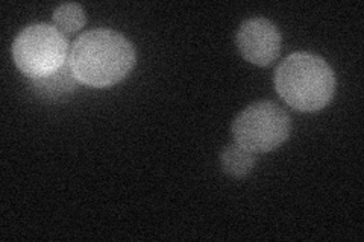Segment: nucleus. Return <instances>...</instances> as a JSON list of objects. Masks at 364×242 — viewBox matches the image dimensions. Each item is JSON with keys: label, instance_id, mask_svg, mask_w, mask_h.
I'll list each match as a JSON object with an SVG mask.
<instances>
[{"label": "nucleus", "instance_id": "obj_1", "mask_svg": "<svg viewBox=\"0 0 364 242\" xmlns=\"http://www.w3.org/2000/svg\"><path fill=\"white\" fill-rule=\"evenodd\" d=\"M68 65L79 84L108 88L131 73L135 65V49L116 31L93 29L73 43Z\"/></svg>", "mask_w": 364, "mask_h": 242}, {"label": "nucleus", "instance_id": "obj_2", "mask_svg": "<svg viewBox=\"0 0 364 242\" xmlns=\"http://www.w3.org/2000/svg\"><path fill=\"white\" fill-rule=\"evenodd\" d=\"M275 88L290 108L316 112L323 109L334 97L336 76L323 57L309 52H296L278 65Z\"/></svg>", "mask_w": 364, "mask_h": 242}, {"label": "nucleus", "instance_id": "obj_3", "mask_svg": "<svg viewBox=\"0 0 364 242\" xmlns=\"http://www.w3.org/2000/svg\"><path fill=\"white\" fill-rule=\"evenodd\" d=\"M68 43L64 33L48 23L23 29L14 40L13 57L18 70L38 79L58 72L68 61Z\"/></svg>", "mask_w": 364, "mask_h": 242}, {"label": "nucleus", "instance_id": "obj_4", "mask_svg": "<svg viewBox=\"0 0 364 242\" xmlns=\"http://www.w3.org/2000/svg\"><path fill=\"white\" fill-rule=\"evenodd\" d=\"M291 119L275 101L261 100L249 105L232 123L235 144L252 153H267L289 140Z\"/></svg>", "mask_w": 364, "mask_h": 242}, {"label": "nucleus", "instance_id": "obj_5", "mask_svg": "<svg viewBox=\"0 0 364 242\" xmlns=\"http://www.w3.org/2000/svg\"><path fill=\"white\" fill-rule=\"evenodd\" d=\"M235 41L245 60L258 67L273 64L281 53V32L270 20L263 17L243 21Z\"/></svg>", "mask_w": 364, "mask_h": 242}, {"label": "nucleus", "instance_id": "obj_6", "mask_svg": "<svg viewBox=\"0 0 364 242\" xmlns=\"http://www.w3.org/2000/svg\"><path fill=\"white\" fill-rule=\"evenodd\" d=\"M31 80L32 89L36 91V94L40 99L48 101H58L63 97H68L73 94L77 88V80L70 70L68 61L58 72Z\"/></svg>", "mask_w": 364, "mask_h": 242}, {"label": "nucleus", "instance_id": "obj_7", "mask_svg": "<svg viewBox=\"0 0 364 242\" xmlns=\"http://www.w3.org/2000/svg\"><path fill=\"white\" fill-rule=\"evenodd\" d=\"M257 164L255 153L249 152L238 144H230L223 148L220 155L222 170L228 176L235 179L246 177Z\"/></svg>", "mask_w": 364, "mask_h": 242}, {"label": "nucleus", "instance_id": "obj_8", "mask_svg": "<svg viewBox=\"0 0 364 242\" xmlns=\"http://www.w3.org/2000/svg\"><path fill=\"white\" fill-rule=\"evenodd\" d=\"M85 21L87 17L84 9L77 4H63L53 11V25L64 35L82 29Z\"/></svg>", "mask_w": 364, "mask_h": 242}]
</instances>
